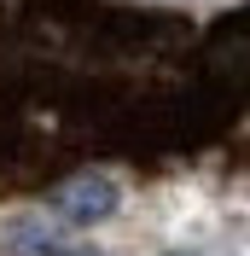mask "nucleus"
I'll use <instances>...</instances> for the list:
<instances>
[{"mask_svg": "<svg viewBox=\"0 0 250 256\" xmlns=\"http://www.w3.org/2000/svg\"><path fill=\"white\" fill-rule=\"evenodd\" d=\"M58 216L70 227H99V222H110L116 216V204H122V186L110 175H76V180H64L58 186Z\"/></svg>", "mask_w": 250, "mask_h": 256, "instance_id": "obj_1", "label": "nucleus"}]
</instances>
